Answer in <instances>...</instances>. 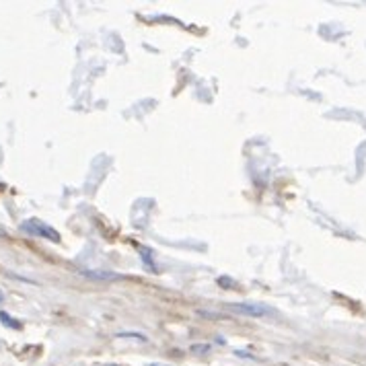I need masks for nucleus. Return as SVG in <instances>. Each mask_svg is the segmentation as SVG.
<instances>
[{
  "mask_svg": "<svg viewBox=\"0 0 366 366\" xmlns=\"http://www.w3.org/2000/svg\"><path fill=\"white\" fill-rule=\"evenodd\" d=\"M118 338H138L140 342H147V338H144V336H140V334H120Z\"/></svg>",
  "mask_w": 366,
  "mask_h": 366,
  "instance_id": "nucleus-6",
  "label": "nucleus"
},
{
  "mask_svg": "<svg viewBox=\"0 0 366 366\" xmlns=\"http://www.w3.org/2000/svg\"><path fill=\"white\" fill-rule=\"evenodd\" d=\"M21 228L29 235H35V237H43L47 241H54V243H60V233L52 226H47L45 222L37 220V218H31V220H25L21 224Z\"/></svg>",
  "mask_w": 366,
  "mask_h": 366,
  "instance_id": "nucleus-1",
  "label": "nucleus"
},
{
  "mask_svg": "<svg viewBox=\"0 0 366 366\" xmlns=\"http://www.w3.org/2000/svg\"><path fill=\"white\" fill-rule=\"evenodd\" d=\"M4 301V294H2V290H0V303Z\"/></svg>",
  "mask_w": 366,
  "mask_h": 366,
  "instance_id": "nucleus-10",
  "label": "nucleus"
},
{
  "mask_svg": "<svg viewBox=\"0 0 366 366\" xmlns=\"http://www.w3.org/2000/svg\"><path fill=\"white\" fill-rule=\"evenodd\" d=\"M235 354H237L239 358H255L251 352H245V350H235Z\"/></svg>",
  "mask_w": 366,
  "mask_h": 366,
  "instance_id": "nucleus-7",
  "label": "nucleus"
},
{
  "mask_svg": "<svg viewBox=\"0 0 366 366\" xmlns=\"http://www.w3.org/2000/svg\"><path fill=\"white\" fill-rule=\"evenodd\" d=\"M226 309L245 317H266L268 313H272L266 305H255V303H230L226 305Z\"/></svg>",
  "mask_w": 366,
  "mask_h": 366,
  "instance_id": "nucleus-2",
  "label": "nucleus"
},
{
  "mask_svg": "<svg viewBox=\"0 0 366 366\" xmlns=\"http://www.w3.org/2000/svg\"><path fill=\"white\" fill-rule=\"evenodd\" d=\"M83 276L87 278H95V280H118V274H109V272H91V270H83Z\"/></svg>",
  "mask_w": 366,
  "mask_h": 366,
  "instance_id": "nucleus-3",
  "label": "nucleus"
},
{
  "mask_svg": "<svg viewBox=\"0 0 366 366\" xmlns=\"http://www.w3.org/2000/svg\"><path fill=\"white\" fill-rule=\"evenodd\" d=\"M0 321H2L6 327H10V330H21V323H17L8 313H0Z\"/></svg>",
  "mask_w": 366,
  "mask_h": 366,
  "instance_id": "nucleus-4",
  "label": "nucleus"
},
{
  "mask_svg": "<svg viewBox=\"0 0 366 366\" xmlns=\"http://www.w3.org/2000/svg\"><path fill=\"white\" fill-rule=\"evenodd\" d=\"M105 366H118V365H105Z\"/></svg>",
  "mask_w": 366,
  "mask_h": 366,
  "instance_id": "nucleus-11",
  "label": "nucleus"
},
{
  "mask_svg": "<svg viewBox=\"0 0 366 366\" xmlns=\"http://www.w3.org/2000/svg\"><path fill=\"white\" fill-rule=\"evenodd\" d=\"M189 350H191L193 354H206V352H210V344H193Z\"/></svg>",
  "mask_w": 366,
  "mask_h": 366,
  "instance_id": "nucleus-5",
  "label": "nucleus"
},
{
  "mask_svg": "<svg viewBox=\"0 0 366 366\" xmlns=\"http://www.w3.org/2000/svg\"><path fill=\"white\" fill-rule=\"evenodd\" d=\"M149 366H171V365H163V363H151Z\"/></svg>",
  "mask_w": 366,
  "mask_h": 366,
  "instance_id": "nucleus-9",
  "label": "nucleus"
},
{
  "mask_svg": "<svg viewBox=\"0 0 366 366\" xmlns=\"http://www.w3.org/2000/svg\"><path fill=\"white\" fill-rule=\"evenodd\" d=\"M218 284H222V286H233L235 282H233V280H228V278H218Z\"/></svg>",
  "mask_w": 366,
  "mask_h": 366,
  "instance_id": "nucleus-8",
  "label": "nucleus"
}]
</instances>
